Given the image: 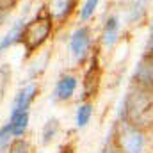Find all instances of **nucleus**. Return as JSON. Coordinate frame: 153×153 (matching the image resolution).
<instances>
[{"label": "nucleus", "instance_id": "9d476101", "mask_svg": "<svg viewBox=\"0 0 153 153\" xmlns=\"http://www.w3.org/2000/svg\"><path fill=\"white\" fill-rule=\"evenodd\" d=\"M76 0H50V4L46 5L53 16L55 22H64L75 9Z\"/></svg>", "mask_w": 153, "mask_h": 153}, {"label": "nucleus", "instance_id": "f8f14e48", "mask_svg": "<svg viewBox=\"0 0 153 153\" xmlns=\"http://www.w3.org/2000/svg\"><path fill=\"white\" fill-rule=\"evenodd\" d=\"M119 38V18L117 16H109L103 27V34H102V41L105 48H112L116 41Z\"/></svg>", "mask_w": 153, "mask_h": 153}, {"label": "nucleus", "instance_id": "f03ea898", "mask_svg": "<svg viewBox=\"0 0 153 153\" xmlns=\"http://www.w3.org/2000/svg\"><path fill=\"white\" fill-rule=\"evenodd\" d=\"M153 112V100L150 89L137 87L128 93L125 98V117L132 126L146 125L152 119Z\"/></svg>", "mask_w": 153, "mask_h": 153}, {"label": "nucleus", "instance_id": "6e6552de", "mask_svg": "<svg viewBox=\"0 0 153 153\" xmlns=\"http://www.w3.org/2000/svg\"><path fill=\"white\" fill-rule=\"evenodd\" d=\"M100 66H98V59L93 57L91 61V66L89 70L85 71L84 75V98H89V96H94V93L98 91V84H100Z\"/></svg>", "mask_w": 153, "mask_h": 153}, {"label": "nucleus", "instance_id": "dca6fc26", "mask_svg": "<svg viewBox=\"0 0 153 153\" xmlns=\"http://www.w3.org/2000/svg\"><path fill=\"white\" fill-rule=\"evenodd\" d=\"M9 153H30V146H29V143L25 139L16 137L9 144Z\"/></svg>", "mask_w": 153, "mask_h": 153}, {"label": "nucleus", "instance_id": "4468645a", "mask_svg": "<svg viewBox=\"0 0 153 153\" xmlns=\"http://www.w3.org/2000/svg\"><path fill=\"white\" fill-rule=\"evenodd\" d=\"M57 132H59V121H57L55 117L48 119V121L45 123V126H43V144L52 143V141L55 139Z\"/></svg>", "mask_w": 153, "mask_h": 153}, {"label": "nucleus", "instance_id": "2eb2a0df", "mask_svg": "<svg viewBox=\"0 0 153 153\" xmlns=\"http://www.w3.org/2000/svg\"><path fill=\"white\" fill-rule=\"evenodd\" d=\"M98 2H100V0H85V2L82 4L80 13H78L80 22H87L89 18L94 16V11H96V7H98Z\"/></svg>", "mask_w": 153, "mask_h": 153}, {"label": "nucleus", "instance_id": "f3484780", "mask_svg": "<svg viewBox=\"0 0 153 153\" xmlns=\"http://www.w3.org/2000/svg\"><path fill=\"white\" fill-rule=\"evenodd\" d=\"M13 137H14V135H13V132H11V126H9V125H4V126L0 128V153L5 152V150L9 148Z\"/></svg>", "mask_w": 153, "mask_h": 153}, {"label": "nucleus", "instance_id": "f257e3e1", "mask_svg": "<svg viewBox=\"0 0 153 153\" xmlns=\"http://www.w3.org/2000/svg\"><path fill=\"white\" fill-rule=\"evenodd\" d=\"M53 25H55V20H53L50 9L46 5H43L39 9L34 18H30V20L25 22V27H23L20 43L23 45L27 57L34 55L39 48L48 41V38L53 32Z\"/></svg>", "mask_w": 153, "mask_h": 153}, {"label": "nucleus", "instance_id": "7ed1b4c3", "mask_svg": "<svg viewBox=\"0 0 153 153\" xmlns=\"http://www.w3.org/2000/svg\"><path fill=\"white\" fill-rule=\"evenodd\" d=\"M70 50L78 62L85 61L91 50V29L87 25H80L78 29H75V32L70 38Z\"/></svg>", "mask_w": 153, "mask_h": 153}, {"label": "nucleus", "instance_id": "a211bd4d", "mask_svg": "<svg viewBox=\"0 0 153 153\" xmlns=\"http://www.w3.org/2000/svg\"><path fill=\"white\" fill-rule=\"evenodd\" d=\"M144 11H146V0H135L134 5L130 7V22L141 20V16L144 14Z\"/></svg>", "mask_w": 153, "mask_h": 153}, {"label": "nucleus", "instance_id": "ddd939ff", "mask_svg": "<svg viewBox=\"0 0 153 153\" xmlns=\"http://www.w3.org/2000/svg\"><path fill=\"white\" fill-rule=\"evenodd\" d=\"M91 116H93V105H91L89 102H87V103H82V105L76 109V117H75L76 126H78V128L87 126V123H89Z\"/></svg>", "mask_w": 153, "mask_h": 153}, {"label": "nucleus", "instance_id": "6ab92c4d", "mask_svg": "<svg viewBox=\"0 0 153 153\" xmlns=\"http://www.w3.org/2000/svg\"><path fill=\"white\" fill-rule=\"evenodd\" d=\"M119 152H121V150H119L116 144H109V146L103 150V153H119Z\"/></svg>", "mask_w": 153, "mask_h": 153}, {"label": "nucleus", "instance_id": "20e7f679", "mask_svg": "<svg viewBox=\"0 0 153 153\" xmlns=\"http://www.w3.org/2000/svg\"><path fill=\"white\" fill-rule=\"evenodd\" d=\"M132 80L137 87H144V89L153 87V52H146L143 55L132 75Z\"/></svg>", "mask_w": 153, "mask_h": 153}, {"label": "nucleus", "instance_id": "aec40b11", "mask_svg": "<svg viewBox=\"0 0 153 153\" xmlns=\"http://www.w3.org/2000/svg\"><path fill=\"white\" fill-rule=\"evenodd\" d=\"M62 153H73V150H71V148H68V150H64Z\"/></svg>", "mask_w": 153, "mask_h": 153}, {"label": "nucleus", "instance_id": "9b49d317", "mask_svg": "<svg viewBox=\"0 0 153 153\" xmlns=\"http://www.w3.org/2000/svg\"><path fill=\"white\" fill-rule=\"evenodd\" d=\"M7 125L14 137H22L29 128V111H11Z\"/></svg>", "mask_w": 153, "mask_h": 153}, {"label": "nucleus", "instance_id": "412c9836", "mask_svg": "<svg viewBox=\"0 0 153 153\" xmlns=\"http://www.w3.org/2000/svg\"><path fill=\"white\" fill-rule=\"evenodd\" d=\"M5 2H9L11 5H14V4H16V0H5Z\"/></svg>", "mask_w": 153, "mask_h": 153}, {"label": "nucleus", "instance_id": "39448f33", "mask_svg": "<svg viewBox=\"0 0 153 153\" xmlns=\"http://www.w3.org/2000/svg\"><path fill=\"white\" fill-rule=\"evenodd\" d=\"M117 143L123 153H141L144 148V135L141 130H137V126H130L119 134Z\"/></svg>", "mask_w": 153, "mask_h": 153}, {"label": "nucleus", "instance_id": "423d86ee", "mask_svg": "<svg viewBox=\"0 0 153 153\" xmlns=\"http://www.w3.org/2000/svg\"><path fill=\"white\" fill-rule=\"evenodd\" d=\"M38 85L34 82H29L25 84L14 96L13 100V109L11 111H29V107L32 105V102L36 100L38 96Z\"/></svg>", "mask_w": 153, "mask_h": 153}, {"label": "nucleus", "instance_id": "1a4fd4ad", "mask_svg": "<svg viewBox=\"0 0 153 153\" xmlns=\"http://www.w3.org/2000/svg\"><path fill=\"white\" fill-rule=\"evenodd\" d=\"M25 22H27L25 16H20V18L11 25V29L7 30V34L0 39V53H2L4 50L11 48V46H14L16 43H20V39H22V32H23V27H25Z\"/></svg>", "mask_w": 153, "mask_h": 153}, {"label": "nucleus", "instance_id": "0eeeda50", "mask_svg": "<svg viewBox=\"0 0 153 153\" xmlns=\"http://www.w3.org/2000/svg\"><path fill=\"white\" fill-rule=\"evenodd\" d=\"M76 85H78L76 76L62 75L59 80H57V84H55V89H53V100H55V102H66V100H70V98L75 94Z\"/></svg>", "mask_w": 153, "mask_h": 153}]
</instances>
